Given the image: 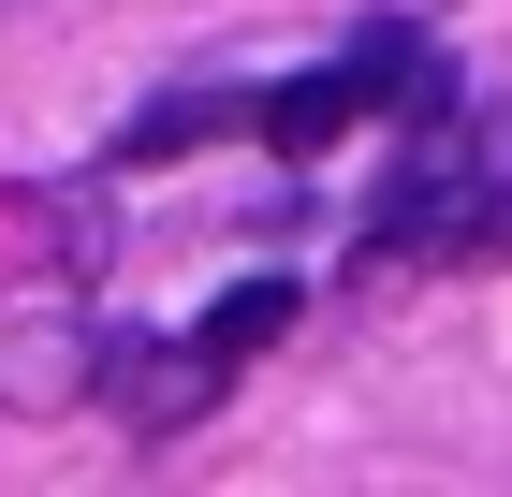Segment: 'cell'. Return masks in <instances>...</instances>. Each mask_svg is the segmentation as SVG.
I'll return each mask as SVG.
<instances>
[{"instance_id":"1","label":"cell","mask_w":512,"mask_h":497,"mask_svg":"<svg viewBox=\"0 0 512 497\" xmlns=\"http://www.w3.org/2000/svg\"><path fill=\"white\" fill-rule=\"evenodd\" d=\"M366 264H512V103H454V88L425 103L366 220Z\"/></svg>"},{"instance_id":"2","label":"cell","mask_w":512,"mask_h":497,"mask_svg":"<svg viewBox=\"0 0 512 497\" xmlns=\"http://www.w3.org/2000/svg\"><path fill=\"white\" fill-rule=\"evenodd\" d=\"M88 395L132 424V439H176V424H205L220 395H235V366L205 337H132V322H88Z\"/></svg>"},{"instance_id":"3","label":"cell","mask_w":512,"mask_h":497,"mask_svg":"<svg viewBox=\"0 0 512 497\" xmlns=\"http://www.w3.org/2000/svg\"><path fill=\"white\" fill-rule=\"evenodd\" d=\"M103 249H118V220H103V191H88V176H59V191H0V264L30 278V293L103 278Z\"/></svg>"},{"instance_id":"4","label":"cell","mask_w":512,"mask_h":497,"mask_svg":"<svg viewBox=\"0 0 512 497\" xmlns=\"http://www.w3.org/2000/svg\"><path fill=\"white\" fill-rule=\"evenodd\" d=\"M88 395V307L44 293L30 322H0V410H74Z\"/></svg>"},{"instance_id":"5","label":"cell","mask_w":512,"mask_h":497,"mask_svg":"<svg viewBox=\"0 0 512 497\" xmlns=\"http://www.w3.org/2000/svg\"><path fill=\"white\" fill-rule=\"evenodd\" d=\"M366 103H381V88H366V59H322V74H293V88H249V132H264L278 161H322Z\"/></svg>"},{"instance_id":"6","label":"cell","mask_w":512,"mask_h":497,"mask_svg":"<svg viewBox=\"0 0 512 497\" xmlns=\"http://www.w3.org/2000/svg\"><path fill=\"white\" fill-rule=\"evenodd\" d=\"M220 132H249V88H161V103L132 117V132H118L103 161H132V176H147V161H176V147H220Z\"/></svg>"},{"instance_id":"7","label":"cell","mask_w":512,"mask_h":497,"mask_svg":"<svg viewBox=\"0 0 512 497\" xmlns=\"http://www.w3.org/2000/svg\"><path fill=\"white\" fill-rule=\"evenodd\" d=\"M293 307H308V293H293V278H235V293L205 307L191 337L220 351V366H249V351H278V337H293Z\"/></svg>"}]
</instances>
